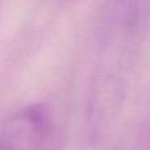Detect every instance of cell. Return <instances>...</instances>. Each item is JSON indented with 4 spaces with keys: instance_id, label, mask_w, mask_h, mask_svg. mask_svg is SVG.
Instances as JSON below:
<instances>
[{
    "instance_id": "6da1fadb",
    "label": "cell",
    "mask_w": 150,
    "mask_h": 150,
    "mask_svg": "<svg viewBox=\"0 0 150 150\" xmlns=\"http://www.w3.org/2000/svg\"><path fill=\"white\" fill-rule=\"evenodd\" d=\"M50 127L42 105H28L9 116L0 128V150H40Z\"/></svg>"
}]
</instances>
